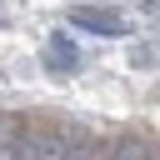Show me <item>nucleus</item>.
Returning a JSON list of instances; mask_svg holds the SVG:
<instances>
[{"mask_svg":"<svg viewBox=\"0 0 160 160\" xmlns=\"http://www.w3.org/2000/svg\"><path fill=\"white\" fill-rule=\"evenodd\" d=\"M110 160H160V150L145 145V140H120V145L110 150Z\"/></svg>","mask_w":160,"mask_h":160,"instance_id":"nucleus-4","label":"nucleus"},{"mask_svg":"<svg viewBox=\"0 0 160 160\" xmlns=\"http://www.w3.org/2000/svg\"><path fill=\"white\" fill-rule=\"evenodd\" d=\"M20 150H25V160H90L85 140H75L65 130H35V135H25Z\"/></svg>","mask_w":160,"mask_h":160,"instance_id":"nucleus-1","label":"nucleus"},{"mask_svg":"<svg viewBox=\"0 0 160 160\" xmlns=\"http://www.w3.org/2000/svg\"><path fill=\"white\" fill-rule=\"evenodd\" d=\"M70 25L95 30V35H125V20H120L115 10H95V5H75V10H70Z\"/></svg>","mask_w":160,"mask_h":160,"instance_id":"nucleus-2","label":"nucleus"},{"mask_svg":"<svg viewBox=\"0 0 160 160\" xmlns=\"http://www.w3.org/2000/svg\"><path fill=\"white\" fill-rule=\"evenodd\" d=\"M75 60H80V55H75V45H70L65 35H55V40L45 45V65H50L55 75H70V70H75Z\"/></svg>","mask_w":160,"mask_h":160,"instance_id":"nucleus-3","label":"nucleus"}]
</instances>
